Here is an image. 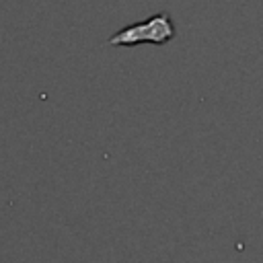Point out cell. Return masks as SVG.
Returning <instances> with one entry per match:
<instances>
[{"label":"cell","instance_id":"obj_1","mask_svg":"<svg viewBox=\"0 0 263 263\" xmlns=\"http://www.w3.org/2000/svg\"><path fill=\"white\" fill-rule=\"evenodd\" d=\"M173 37H175V25L171 16L166 12H158V14H152L148 21L134 23V25L119 29L107 39V43L109 45H136L142 41L166 43Z\"/></svg>","mask_w":263,"mask_h":263}]
</instances>
